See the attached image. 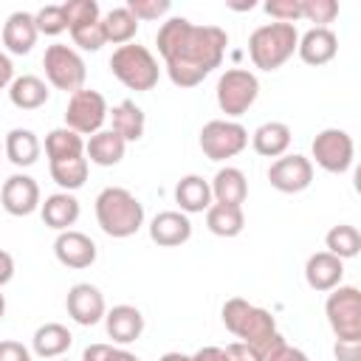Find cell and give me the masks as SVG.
Instances as JSON below:
<instances>
[{
    "instance_id": "obj_1",
    "label": "cell",
    "mask_w": 361,
    "mask_h": 361,
    "mask_svg": "<svg viewBox=\"0 0 361 361\" xmlns=\"http://www.w3.org/2000/svg\"><path fill=\"white\" fill-rule=\"evenodd\" d=\"M155 42L172 85L195 87L214 68H220L228 34L220 25H195L186 17H169L161 23Z\"/></svg>"
},
{
    "instance_id": "obj_2",
    "label": "cell",
    "mask_w": 361,
    "mask_h": 361,
    "mask_svg": "<svg viewBox=\"0 0 361 361\" xmlns=\"http://www.w3.org/2000/svg\"><path fill=\"white\" fill-rule=\"evenodd\" d=\"M220 316H223L226 330H228L231 336H237L243 344L254 347L262 361H268L271 355H276V353L288 344V341L282 338V333L276 330L274 316H271L265 307H257V305H251V302L243 299V296L226 299Z\"/></svg>"
},
{
    "instance_id": "obj_3",
    "label": "cell",
    "mask_w": 361,
    "mask_h": 361,
    "mask_svg": "<svg viewBox=\"0 0 361 361\" xmlns=\"http://www.w3.org/2000/svg\"><path fill=\"white\" fill-rule=\"evenodd\" d=\"M96 223L107 237H133L144 226V206L130 189L107 186L96 195Z\"/></svg>"
},
{
    "instance_id": "obj_4",
    "label": "cell",
    "mask_w": 361,
    "mask_h": 361,
    "mask_svg": "<svg viewBox=\"0 0 361 361\" xmlns=\"http://www.w3.org/2000/svg\"><path fill=\"white\" fill-rule=\"evenodd\" d=\"M299 42V31L290 23H265L251 31L248 37V56L254 68L259 71H276L282 68Z\"/></svg>"
},
{
    "instance_id": "obj_5",
    "label": "cell",
    "mask_w": 361,
    "mask_h": 361,
    "mask_svg": "<svg viewBox=\"0 0 361 361\" xmlns=\"http://www.w3.org/2000/svg\"><path fill=\"white\" fill-rule=\"evenodd\" d=\"M110 73L130 90L135 93H147L158 85V76H161V68H158V59L152 56V51L147 45H138V42H127V45H118L110 56Z\"/></svg>"
},
{
    "instance_id": "obj_6",
    "label": "cell",
    "mask_w": 361,
    "mask_h": 361,
    "mask_svg": "<svg viewBox=\"0 0 361 361\" xmlns=\"http://www.w3.org/2000/svg\"><path fill=\"white\" fill-rule=\"evenodd\" d=\"M327 324L338 341H361V290L355 285H338L324 302Z\"/></svg>"
},
{
    "instance_id": "obj_7",
    "label": "cell",
    "mask_w": 361,
    "mask_h": 361,
    "mask_svg": "<svg viewBox=\"0 0 361 361\" xmlns=\"http://www.w3.org/2000/svg\"><path fill=\"white\" fill-rule=\"evenodd\" d=\"M42 68H45L48 85H54L56 90L76 93L85 87V76H87L85 59L71 45H62V42L48 45L42 54Z\"/></svg>"
},
{
    "instance_id": "obj_8",
    "label": "cell",
    "mask_w": 361,
    "mask_h": 361,
    "mask_svg": "<svg viewBox=\"0 0 361 361\" xmlns=\"http://www.w3.org/2000/svg\"><path fill=\"white\" fill-rule=\"evenodd\" d=\"M248 147V130L240 121L212 118L200 130V149L209 161H226Z\"/></svg>"
},
{
    "instance_id": "obj_9",
    "label": "cell",
    "mask_w": 361,
    "mask_h": 361,
    "mask_svg": "<svg viewBox=\"0 0 361 361\" xmlns=\"http://www.w3.org/2000/svg\"><path fill=\"white\" fill-rule=\"evenodd\" d=\"M257 96H259V82L245 68H228L217 79V104L231 118L248 113V107L257 102Z\"/></svg>"
},
{
    "instance_id": "obj_10",
    "label": "cell",
    "mask_w": 361,
    "mask_h": 361,
    "mask_svg": "<svg viewBox=\"0 0 361 361\" xmlns=\"http://www.w3.org/2000/svg\"><path fill=\"white\" fill-rule=\"evenodd\" d=\"M107 118V102L99 90H76L71 93L68 99V107H65V127L79 133V135H93L102 130Z\"/></svg>"
},
{
    "instance_id": "obj_11",
    "label": "cell",
    "mask_w": 361,
    "mask_h": 361,
    "mask_svg": "<svg viewBox=\"0 0 361 361\" xmlns=\"http://www.w3.org/2000/svg\"><path fill=\"white\" fill-rule=\"evenodd\" d=\"M310 152H313V161L324 169V172H333V175H341L353 166V155H355V147H353V138L347 130H338V127H327L322 130L313 144H310Z\"/></svg>"
},
{
    "instance_id": "obj_12",
    "label": "cell",
    "mask_w": 361,
    "mask_h": 361,
    "mask_svg": "<svg viewBox=\"0 0 361 361\" xmlns=\"http://www.w3.org/2000/svg\"><path fill=\"white\" fill-rule=\"evenodd\" d=\"M268 180L276 192L285 195H296L305 192L313 183V164L310 158L293 152V155H279L271 166H268Z\"/></svg>"
},
{
    "instance_id": "obj_13",
    "label": "cell",
    "mask_w": 361,
    "mask_h": 361,
    "mask_svg": "<svg viewBox=\"0 0 361 361\" xmlns=\"http://www.w3.org/2000/svg\"><path fill=\"white\" fill-rule=\"evenodd\" d=\"M0 203L3 209L11 214V217H28L31 212L39 209V183L31 178V175H11L3 180V189H0Z\"/></svg>"
},
{
    "instance_id": "obj_14",
    "label": "cell",
    "mask_w": 361,
    "mask_h": 361,
    "mask_svg": "<svg viewBox=\"0 0 361 361\" xmlns=\"http://www.w3.org/2000/svg\"><path fill=\"white\" fill-rule=\"evenodd\" d=\"M65 310H68V316H71L76 324H82V327L99 324V322L104 319V313H107L102 290H99L96 285H90V282H76V285L68 290V296H65Z\"/></svg>"
},
{
    "instance_id": "obj_15",
    "label": "cell",
    "mask_w": 361,
    "mask_h": 361,
    "mask_svg": "<svg viewBox=\"0 0 361 361\" xmlns=\"http://www.w3.org/2000/svg\"><path fill=\"white\" fill-rule=\"evenodd\" d=\"M54 254L65 268H90L96 262V243L85 231L68 228L54 240Z\"/></svg>"
},
{
    "instance_id": "obj_16",
    "label": "cell",
    "mask_w": 361,
    "mask_h": 361,
    "mask_svg": "<svg viewBox=\"0 0 361 361\" xmlns=\"http://www.w3.org/2000/svg\"><path fill=\"white\" fill-rule=\"evenodd\" d=\"M192 237V223L183 212H158L152 220H149V240L161 248H175V245H183L186 240Z\"/></svg>"
},
{
    "instance_id": "obj_17",
    "label": "cell",
    "mask_w": 361,
    "mask_h": 361,
    "mask_svg": "<svg viewBox=\"0 0 361 361\" xmlns=\"http://www.w3.org/2000/svg\"><path fill=\"white\" fill-rule=\"evenodd\" d=\"M341 276H344V259L333 257L330 251H316L305 262V282L319 293L338 288Z\"/></svg>"
},
{
    "instance_id": "obj_18",
    "label": "cell",
    "mask_w": 361,
    "mask_h": 361,
    "mask_svg": "<svg viewBox=\"0 0 361 361\" xmlns=\"http://www.w3.org/2000/svg\"><path fill=\"white\" fill-rule=\"evenodd\" d=\"M296 54L302 62L307 65H327L336 54H338V37L330 28H307L299 42H296Z\"/></svg>"
},
{
    "instance_id": "obj_19",
    "label": "cell",
    "mask_w": 361,
    "mask_h": 361,
    "mask_svg": "<svg viewBox=\"0 0 361 361\" xmlns=\"http://www.w3.org/2000/svg\"><path fill=\"white\" fill-rule=\"evenodd\" d=\"M104 327L113 344H130L144 333V316L135 305H116L104 313Z\"/></svg>"
},
{
    "instance_id": "obj_20",
    "label": "cell",
    "mask_w": 361,
    "mask_h": 361,
    "mask_svg": "<svg viewBox=\"0 0 361 361\" xmlns=\"http://www.w3.org/2000/svg\"><path fill=\"white\" fill-rule=\"evenodd\" d=\"M37 37H39V31L34 25V14H28V11H14L3 23V45L8 54H17V56L28 54L34 48Z\"/></svg>"
},
{
    "instance_id": "obj_21",
    "label": "cell",
    "mask_w": 361,
    "mask_h": 361,
    "mask_svg": "<svg viewBox=\"0 0 361 361\" xmlns=\"http://www.w3.org/2000/svg\"><path fill=\"white\" fill-rule=\"evenodd\" d=\"M209 186H212V200L223 203V206H243L248 197V180H245L243 169H237V166L217 169Z\"/></svg>"
},
{
    "instance_id": "obj_22",
    "label": "cell",
    "mask_w": 361,
    "mask_h": 361,
    "mask_svg": "<svg viewBox=\"0 0 361 361\" xmlns=\"http://www.w3.org/2000/svg\"><path fill=\"white\" fill-rule=\"evenodd\" d=\"M79 212H82L79 200L71 192H54L45 197V203H39L42 223L48 228H56V231H68L79 220Z\"/></svg>"
},
{
    "instance_id": "obj_23",
    "label": "cell",
    "mask_w": 361,
    "mask_h": 361,
    "mask_svg": "<svg viewBox=\"0 0 361 361\" xmlns=\"http://www.w3.org/2000/svg\"><path fill=\"white\" fill-rule=\"evenodd\" d=\"M71 344H73V336H71V330H68L65 324H59V322H45V324H39V327L34 330V336H31V350H34V355H39V358H59L62 353L71 350Z\"/></svg>"
},
{
    "instance_id": "obj_24",
    "label": "cell",
    "mask_w": 361,
    "mask_h": 361,
    "mask_svg": "<svg viewBox=\"0 0 361 361\" xmlns=\"http://www.w3.org/2000/svg\"><path fill=\"white\" fill-rule=\"evenodd\" d=\"M251 147L262 158H279L290 147V127L285 121H265L251 133Z\"/></svg>"
},
{
    "instance_id": "obj_25",
    "label": "cell",
    "mask_w": 361,
    "mask_h": 361,
    "mask_svg": "<svg viewBox=\"0 0 361 361\" xmlns=\"http://www.w3.org/2000/svg\"><path fill=\"white\" fill-rule=\"evenodd\" d=\"M3 152H6V158H8L14 166H31V164H37V158H39V152H42V144H39V138H37L34 130L14 127V130L6 133Z\"/></svg>"
},
{
    "instance_id": "obj_26",
    "label": "cell",
    "mask_w": 361,
    "mask_h": 361,
    "mask_svg": "<svg viewBox=\"0 0 361 361\" xmlns=\"http://www.w3.org/2000/svg\"><path fill=\"white\" fill-rule=\"evenodd\" d=\"M175 203L183 214H197L212 206V186L200 175H183L175 186Z\"/></svg>"
},
{
    "instance_id": "obj_27",
    "label": "cell",
    "mask_w": 361,
    "mask_h": 361,
    "mask_svg": "<svg viewBox=\"0 0 361 361\" xmlns=\"http://www.w3.org/2000/svg\"><path fill=\"white\" fill-rule=\"evenodd\" d=\"M124 149H127V141L121 135H116L113 130H99L85 144V155L96 166H116L124 158Z\"/></svg>"
},
{
    "instance_id": "obj_28",
    "label": "cell",
    "mask_w": 361,
    "mask_h": 361,
    "mask_svg": "<svg viewBox=\"0 0 361 361\" xmlns=\"http://www.w3.org/2000/svg\"><path fill=\"white\" fill-rule=\"evenodd\" d=\"M48 96H51L48 85L34 73L14 76V82L8 85V99L20 110H37V107H42L48 102Z\"/></svg>"
},
{
    "instance_id": "obj_29",
    "label": "cell",
    "mask_w": 361,
    "mask_h": 361,
    "mask_svg": "<svg viewBox=\"0 0 361 361\" xmlns=\"http://www.w3.org/2000/svg\"><path fill=\"white\" fill-rule=\"evenodd\" d=\"M107 116H110V121H113L110 130H113L116 135H121L127 144H130V141H138V138L144 135L147 118H144V110H141L135 102L124 99V102H118L113 110H107Z\"/></svg>"
},
{
    "instance_id": "obj_30",
    "label": "cell",
    "mask_w": 361,
    "mask_h": 361,
    "mask_svg": "<svg viewBox=\"0 0 361 361\" xmlns=\"http://www.w3.org/2000/svg\"><path fill=\"white\" fill-rule=\"evenodd\" d=\"M206 228L217 237H237L245 228V214L243 206H223L212 203L206 209Z\"/></svg>"
},
{
    "instance_id": "obj_31",
    "label": "cell",
    "mask_w": 361,
    "mask_h": 361,
    "mask_svg": "<svg viewBox=\"0 0 361 361\" xmlns=\"http://www.w3.org/2000/svg\"><path fill=\"white\" fill-rule=\"evenodd\" d=\"M102 28H104V39L113 45H127L133 42V37L138 34V20L130 14L127 6H116L102 17Z\"/></svg>"
},
{
    "instance_id": "obj_32",
    "label": "cell",
    "mask_w": 361,
    "mask_h": 361,
    "mask_svg": "<svg viewBox=\"0 0 361 361\" xmlns=\"http://www.w3.org/2000/svg\"><path fill=\"white\" fill-rule=\"evenodd\" d=\"M45 155H48V164L65 161V158H79V155H85V141L79 133H73L68 127H56L45 135Z\"/></svg>"
},
{
    "instance_id": "obj_33",
    "label": "cell",
    "mask_w": 361,
    "mask_h": 361,
    "mask_svg": "<svg viewBox=\"0 0 361 361\" xmlns=\"http://www.w3.org/2000/svg\"><path fill=\"white\" fill-rule=\"evenodd\" d=\"M51 178L62 192H73L79 186H85L87 180V158H65V161H51Z\"/></svg>"
},
{
    "instance_id": "obj_34",
    "label": "cell",
    "mask_w": 361,
    "mask_h": 361,
    "mask_svg": "<svg viewBox=\"0 0 361 361\" xmlns=\"http://www.w3.org/2000/svg\"><path fill=\"white\" fill-rule=\"evenodd\" d=\"M324 245H327V251H330L333 257H338V259L358 257V251H361V231H358L355 226H350V223H338V226H333V228L327 231Z\"/></svg>"
},
{
    "instance_id": "obj_35",
    "label": "cell",
    "mask_w": 361,
    "mask_h": 361,
    "mask_svg": "<svg viewBox=\"0 0 361 361\" xmlns=\"http://www.w3.org/2000/svg\"><path fill=\"white\" fill-rule=\"evenodd\" d=\"M62 11H65L68 28L85 25V23H93V20H102V11H99V3L96 0H68V3H62Z\"/></svg>"
},
{
    "instance_id": "obj_36",
    "label": "cell",
    "mask_w": 361,
    "mask_h": 361,
    "mask_svg": "<svg viewBox=\"0 0 361 361\" xmlns=\"http://www.w3.org/2000/svg\"><path fill=\"white\" fill-rule=\"evenodd\" d=\"M302 17L307 23H316V28H327L338 17V3L336 0H302Z\"/></svg>"
},
{
    "instance_id": "obj_37",
    "label": "cell",
    "mask_w": 361,
    "mask_h": 361,
    "mask_svg": "<svg viewBox=\"0 0 361 361\" xmlns=\"http://www.w3.org/2000/svg\"><path fill=\"white\" fill-rule=\"evenodd\" d=\"M34 25H37V31L45 34V37H59L62 31H68L62 6H42V8L34 14Z\"/></svg>"
},
{
    "instance_id": "obj_38",
    "label": "cell",
    "mask_w": 361,
    "mask_h": 361,
    "mask_svg": "<svg viewBox=\"0 0 361 361\" xmlns=\"http://www.w3.org/2000/svg\"><path fill=\"white\" fill-rule=\"evenodd\" d=\"M71 31V39L73 45H79L82 51H99L107 39H104V28H102V20H93V23H85V25H73L68 28Z\"/></svg>"
},
{
    "instance_id": "obj_39",
    "label": "cell",
    "mask_w": 361,
    "mask_h": 361,
    "mask_svg": "<svg viewBox=\"0 0 361 361\" xmlns=\"http://www.w3.org/2000/svg\"><path fill=\"white\" fill-rule=\"evenodd\" d=\"M262 8L274 23H290L293 25L296 20H302V0H268Z\"/></svg>"
},
{
    "instance_id": "obj_40",
    "label": "cell",
    "mask_w": 361,
    "mask_h": 361,
    "mask_svg": "<svg viewBox=\"0 0 361 361\" xmlns=\"http://www.w3.org/2000/svg\"><path fill=\"white\" fill-rule=\"evenodd\" d=\"M82 361H141V358L113 344H87L82 353Z\"/></svg>"
},
{
    "instance_id": "obj_41",
    "label": "cell",
    "mask_w": 361,
    "mask_h": 361,
    "mask_svg": "<svg viewBox=\"0 0 361 361\" xmlns=\"http://www.w3.org/2000/svg\"><path fill=\"white\" fill-rule=\"evenodd\" d=\"M127 8L141 23V20H161L164 14H169L172 3L169 0H127Z\"/></svg>"
},
{
    "instance_id": "obj_42",
    "label": "cell",
    "mask_w": 361,
    "mask_h": 361,
    "mask_svg": "<svg viewBox=\"0 0 361 361\" xmlns=\"http://www.w3.org/2000/svg\"><path fill=\"white\" fill-rule=\"evenodd\" d=\"M0 361H31V350L23 341L3 338L0 341Z\"/></svg>"
},
{
    "instance_id": "obj_43",
    "label": "cell",
    "mask_w": 361,
    "mask_h": 361,
    "mask_svg": "<svg viewBox=\"0 0 361 361\" xmlns=\"http://www.w3.org/2000/svg\"><path fill=\"white\" fill-rule=\"evenodd\" d=\"M223 355H226V361H262L259 353L243 341H231L228 347H223Z\"/></svg>"
},
{
    "instance_id": "obj_44",
    "label": "cell",
    "mask_w": 361,
    "mask_h": 361,
    "mask_svg": "<svg viewBox=\"0 0 361 361\" xmlns=\"http://www.w3.org/2000/svg\"><path fill=\"white\" fill-rule=\"evenodd\" d=\"M336 361H361V341H338L333 344Z\"/></svg>"
},
{
    "instance_id": "obj_45",
    "label": "cell",
    "mask_w": 361,
    "mask_h": 361,
    "mask_svg": "<svg viewBox=\"0 0 361 361\" xmlns=\"http://www.w3.org/2000/svg\"><path fill=\"white\" fill-rule=\"evenodd\" d=\"M14 279V257L0 248V288Z\"/></svg>"
},
{
    "instance_id": "obj_46",
    "label": "cell",
    "mask_w": 361,
    "mask_h": 361,
    "mask_svg": "<svg viewBox=\"0 0 361 361\" xmlns=\"http://www.w3.org/2000/svg\"><path fill=\"white\" fill-rule=\"evenodd\" d=\"M11 82H14V65H11L8 54H3V51H0V90H3V87H8Z\"/></svg>"
},
{
    "instance_id": "obj_47",
    "label": "cell",
    "mask_w": 361,
    "mask_h": 361,
    "mask_svg": "<svg viewBox=\"0 0 361 361\" xmlns=\"http://www.w3.org/2000/svg\"><path fill=\"white\" fill-rule=\"evenodd\" d=\"M268 361H310V358H307V355H305L302 350H296V347L285 344V347H282V350H279L276 355H271Z\"/></svg>"
},
{
    "instance_id": "obj_48",
    "label": "cell",
    "mask_w": 361,
    "mask_h": 361,
    "mask_svg": "<svg viewBox=\"0 0 361 361\" xmlns=\"http://www.w3.org/2000/svg\"><path fill=\"white\" fill-rule=\"evenodd\" d=\"M192 361H226V355H223V347H200L192 355Z\"/></svg>"
},
{
    "instance_id": "obj_49",
    "label": "cell",
    "mask_w": 361,
    "mask_h": 361,
    "mask_svg": "<svg viewBox=\"0 0 361 361\" xmlns=\"http://www.w3.org/2000/svg\"><path fill=\"white\" fill-rule=\"evenodd\" d=\"M158 361H192V355H183V353H164Z\"/></svg>"
},
{
    "instance_id": "obj_50",
    "label": "cell",
    "mask_w": 361,
    "mask_h": 361,
    "mask_svg": "<svg viewBox=\"0 0 361 361\" xmlns=\"http://www.w3.org/2000/svg\"><path fill=\"white\" fill-rule=\"evenodd\" d=\"M3 313H6V296L0 293V319H3Z\"/></svg>"
},
{
    "instance_id": "obj_51",
    "label": "cell",
    "mask_w": 361,
    "mask_h": 361,
    "mask_svg": "<svg viewBox=\"0 0 361 361\" xmlns=\"http://www.w3.org/2000/svg\"><path fill=\"white\" fill-rule=\"evenodd\" d=\"M0 152H3V147H0Z\"/></svg>"
}]
</instances>
